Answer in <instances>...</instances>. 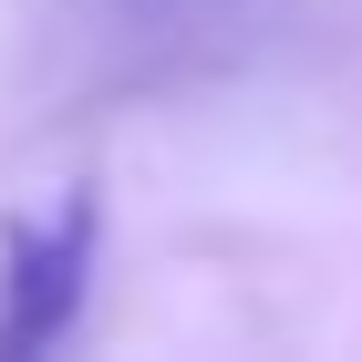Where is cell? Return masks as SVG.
<instances>
[{
	"label": "cell",
	"instance_id": "1",
	"mask_svg": "<svg viewBox=\"0 0 362 362\" xmlns=\"http://www.w3.org/2000/svg\"><path fill=\"white\" fill-rule=\"evenodd\" d=\"M93 259H104V207L93 187H62L42 207H11L0 218V362L52 352L73 321H83Z\"/></svg>",
	"mask_w": 362,
	"mask_h": 362
}]
</instances>
